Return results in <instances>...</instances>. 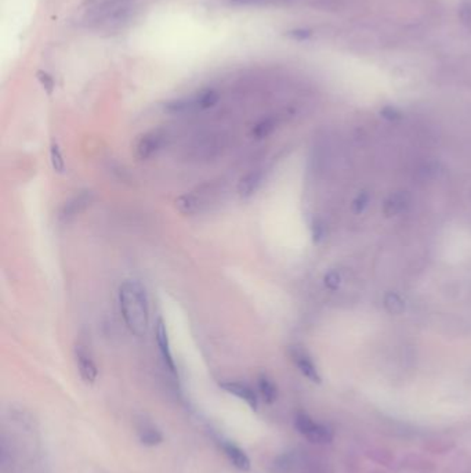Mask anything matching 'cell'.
Masks as SVG:
<instances>
[{"label": "cell", "mask_w": 471, "mask_h": 473, "mask_svg": "<svg viewBox=\"0 0 471 473\" xmlns=\"http://www.w3.org/2000/svg\"><path fill=\"white\" fill-rule=\"evenodd\" d=\"M119 308L131 334L143 337L150 325V302L141 283L126 280L119 287Z\"/></svg>", "instance_id": "6da1fadb"}, {"label": "cell", "mask_w": 471, "mask_h": 473, "mask_svg": "<svg viewBox=\"0 0 471 473\" xmlns=\"http://www.w3.org/2000/svg\"><path fill=\"white\" fill-rule=\"evenodd\" d=\"M294 426L303 437H306L309 442L315 445H326L333 440L332 430L326 425L316 422L307 414L303 413L297 414L294 420Z\"/></svg>", "instance_id": "7a4b0ae2"}, {"label": "cell", "mask_w": 471, "mask_h": 473, "mask_svg": "<svg viewBox=\"0 0 471 473\" xmlns=\"http://www.w3.org/2000/svg\"><path fill=\"white\" fill-rule=\"evenodd\" d=\"M165 136L160 131H154L145 133L140 137V140L135 144V157L140 161H147L150 158L157 156L163 147Z\"/></svg>", "instance_id": "3957f363"}, {"label": "cell", "mask_w": 471, "mask_h": 473, "mask_svg": "<svg viewBox=\"0 0 471 473\" xmlns=\"http://www.w3.org/2000/svg\"><path fill=\"white\" fill-rule=\"evenodd\" d=\"M220 388L227 392V393L233 394L238 398L243 400L250 410L257 411L259 408V396L255 392V389L252 386H249L245 382H239V381H224L220 382Z\"/></svg>", "instance_id": "277c9868"}, {"label": "cell", "mask_w": 471, "mask_h": 473, "mask_svg": "<svg viewBox=\"0 0 471 473\" xmlns=\"http://www.w3.org/2000/svg\"><path fill=\"white\" fill-rule=\"evenodd\" d=\"M155 339H157V349H159V353H160V357H162L165 366L172 374H176L177 368H176V363H174L172 349H170L167 327H166V322L163 321V318H157V325H155Z\"/></svg>", "instance_id": "5b68a950"}, {"label": "cell", "mask_w": 471, "mask_h": 473, "mask_svg": "<svg viewBox=\"0 0 471 473\" xmlns=\"http://www.w3.org/2000/svg\"><path fill=\"white\" fill-rule=\"evenodd\" d=\"M75 361L80 378L89 385L94 384L99 376V368L96 366L92 354L87 352V349H84L80 344L75 347Z\"/></svg>", "instance_id": "8992f818"}, {"label": "cell", "mask_w": 471, "mask_h": 473, "mask_svg": "<svg viewBox=\"0 0 471 473\" xmlns=\"http://www.w3.org/2000/svg\"><path fill=\"white\" fill-rule=\"evenodd\" d=\"M93 200V194L89 191H84L79 195H75L74 198H71L68 202L64 204V207L60 210V219L62 222H70L71 219H74L75 216H78L80 212L86 210L90 202Z\"/></svg>", "instance_id": "52a82bcc"}, {"label": "cell", "mask_w": 471, "mask_h": 473, "mask_svg": "<svg viewBox=\"0 0 471 473\" xmlns=\"http://www.w3.org/2000/svg\"><path fill=\"white\" fill-rule=\"evenodd\" d=\"M221 448H223L226 457L228 458V461L236 467V469H239L242 472H248L250 469V467H252L250 458L240 447L236 446L233 442H223Z\"/></svg>", "instance_id": "ba28073f"}, {"label": "cell", "mask_w": 471, "mask_h": 473, "mask_svg": "<svg viewBox=\"0 0 471 473\" xmlns=\"http://www.w3.org/2000/svg\"><path fill=\"white\" fill-rule=\"evenodd\" d=\"M262 178L260 172H249L246 173L238 183V194L240 198L248 200L252 198L260 188Z\"/></svg>", "instance_id": "9c48e42d"}, {"label": "cell", "mask_w": 471, "mask_h": 473, "mask_svg": "<svg viewBox=\"0 0 471 473\" xmlns=\"http://www.w3.org/2000/svg\"><path fill=\"white\" fill-rule=\"evenodd\" d=\"M292 359H293V361H294V364L297 366V368L303 372V375H306L309 379H311L314 382L319 381L316 368H315L313 361L310 360V357L306 353H303L301 350L296 349V350L292 352Z\"/></svg>", "instance_id": "30bf717a"}, {"label": "cell", "mask_w": 471, "mask_h": 473, "mask_svg": "<svg viewBox=\"0 0 471 473\" xmlns=\"http://www.w3.org/2000/svg\"><path fill=\"white\" fill-rule=\"evenodd\" d=\"M176 208L187 216H192L201 210V202L194 194H183L176 200Z\"/></svg>", "instance_id": "8fae6325"}, {"label": "cell", "mask_w": 471, "mask_h": 473, "mask_svg": "<svg viewBox=\"0 0 471 473\" xmlns=\"http://www.w3.org/2000/svg\"><path fill=\"white\" fill-rule=\"evenodd\" d=\"M257 389H259V393L262 397V400L265 403H274L277 398H278V388L277 385L265 375H262L259 376L257 379Z\"/></svg>", "instance_id": "7c38bea8"}, {"label": "cell", "mask_w": 471, "mask_h": 473, "mask_svg": "<svg viewBox=\"0 0 471 473\" xmlns=\"http://www.w3.org/2000/svg\"><path fill=\"white\" fill-rule=\"evenodd\" d=\"M138 437H140L141 445L147 447L157 446L163 440L162 433L157 430V428H154L153 425H144L143 428H140Z\"/></svg>", "instance_id": "4fadbf2b"}, {"label": "cell", "mask_w": 471, "mask_h": 473, "mask_svg": "<svg viewBox=\"0 0 471 473\" xmlns=\"http://www.w3.org/2000/svg\"><path fill=\"white\" fill-rule=\"evenodd\" d=\"M274 129H275V122L268 118V119H262L259 124H256L253 131H252V134H253L255 138L262 140V138L268 137L274 131Z\"/></svg>", "instance_id": "5bb4252c"}, {"label": "cell", "mask_w": 471, "mask_h": 473, "mask_svg": "<svg viewBox=\"0 0 471 473\" xmlns=\"http://www.w3.org/2000/svg\"><path fill=\"white\" fill-rule=\"evenodd\" d=\"M195 97H196L199 109H209L211 107L217 104L218 99H220L218 94H217V92H214V90H205V92L199 93Z\"/></svg>", "instance_id": "9a60e30c"}, {"label": "cell", "mask_w": 471, "mask_h": 473, "mask_svg": "<svg viewBox=\"0 0 471 473\" xmlns=\"http://www.w3.org/2000/svg\"><path fill=\"white\" fill-rule=\"evenodd\" d=\"M50 162H52V169L57 173H62L65 170V161L64 156L58 147V144L52 143L50 147Z\"/></svg>", "instance_id": "2e32d148"}, {"label": "cell", "mask_w": 471, "mask_h": 473, "mask_svg": "<svg viewBox=\"0 0 471 473\" xmlns=\"http://www.w3.org/2000/svg\"><path fill=\"white\" fill-rule=\"evenodd\" d=\"M226 1L231 6L243 7V6H260L264 3H270V1H275V0H226Z\"/></svg>", "instance_id": "e0dca14e"}, {"label": "cell", "mask_w": 471, "mask_h": 473, "mask_svg": "<svg viewBox=\"0 0 471 473\" xmlns=\"http://www.w3.org/2000/svg\"><path fill=\"white\" fill-rule=\"evenodd\" d=\"M38 79H39L40 85L43 86V89L50 94L52 89H54V80H52V77L49 74H46V72H39L38 74Z\"/></svg>", "instance_id": "ac0fdd59"}]
</instances>
